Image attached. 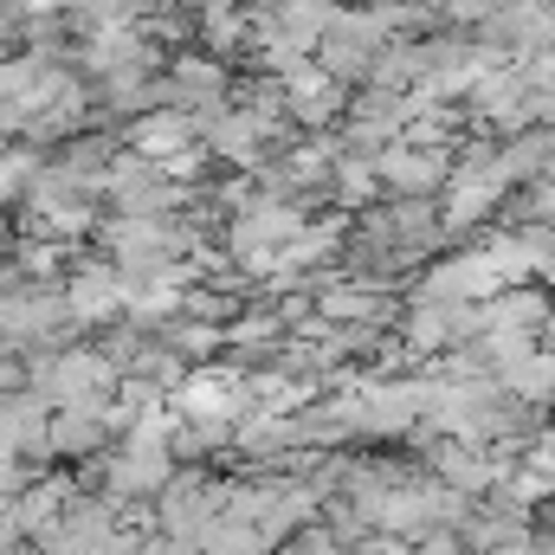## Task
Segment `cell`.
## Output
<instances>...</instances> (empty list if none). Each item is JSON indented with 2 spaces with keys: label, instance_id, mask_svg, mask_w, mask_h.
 Segmentation results:
<instances>
[{
  "label": "cell",
  "instance_id": "cell-1",
  "mask_svg": "<svg viewBox=\"0 0 555 555\" xmlns=\"http://www.w3.org/2000/svg\"><path fill=\"white\" fill-rule=\"evenodd\" d=\"M33 395L46 408H111L117 362L104 349H52L33 362Z\"/></svg>",
  "mask_w": 555,
  "mask_h": 555
},
{
  "label": "cell",
  "instance_id": "cell-2",
  "mask_svg": "<svg viewBox=\"0 0 555 555\" xmlns=\"http://www.w3.org/2000/svg\"><path fill=\"white\" fill-rule=\"evenodd\" d=\"M59 297H65L72 330H78V323H117L124 304H130V291H124V272H117V266H78V272L65 278Z\"/></svg>",
  "mask_w": 555,
  "mask_h": 555
},
{
  "label": "cell",
  "instance_id": "cell-3",
  "mask_svg": "<svg viewBox=\"0 0 555 555\" xmlns=\"http://www.w3.org/2000/svg\"><path fill=\"white\" fill-rule=\"evenodd\" d=\"M46 426H52V408L26 388V395H0V452L13 459H46Z\"/></svg>",
  "mask_w": 555,
  "mask_h": 555
},
{
  "label": "cell",
  "instance_id": "cell-4",
  "mask_svg": "<svg viewBox=\"0 0 555 555\" xmlns=\"http://www.w3.org/2000/svg\"><path fill=\"white\" fill-rule=\"evenodd\" d=\"M446 175H452V162H446V155H420V142L382 155V181L401 188V194H426V188H439Z\"/></svg>",
  "mask_w": 555,
  "mask_h": 555
},
{
  "label": "cell",
  "instance_id": "cell-5",
  "mask_svg": "<svg viewBox=\"0 0 555 555\" xmlns=\"http://www.w3.org/2000/svg\"><path fill=\"white\" fill-rule=\"evenodd\" d=\"M291 555H336V543H323V537H304Z\"/></svg>",
  "mask_w": 555,
  "mask_h": 555
},
{
  "label": "cell",
  "instance_id": "cell-6",
  "mask_svg": "<svg viewBox=\"0 0 555 555\" xmlns=\"http://www.w3.org/2000/svg\"><path fill=\"white\" fill-rule=\"evenodd\" d=\"M7 246H13V233H7V214H0V253H7Z\"/></svg>",
  "mask_w": 555,
  "mask_h": 555
},
{
  "label": "cell",
  "instance_id": "cell-7",
  "mask_svg": "<svg viewBox=\"0 0 555 555\" xmlns=\"http://www.w3.org/2000/svg\"><path fill=\"white\" fill-rule=\"evenodd\" d=\"M543 323H550V349H543V356H555V317H543Z\"/></svg>",
  "mask_w": 555,
  "mask_h": 555
}]
</instances>
